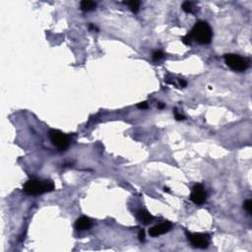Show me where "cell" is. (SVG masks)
Returning <instances> with one entry per match:
<instances>
[{
    "label": "cell",
    "mask_w": 252,
    "mask_h": 252,
    "mask_svg": "<svg viewBox=\"0 0 252 252\" xmlns=\"http://www.w3.org/2000/svg\"><path fill=\"white\" fill-rule=\"evenodd\" d=\"M54 189V184L51 180H41L32 178L28 180L24 185V192L29 195H41L50 192Z\"/></svg>",
    "instance_id": "cell-1"
},
{
    "label": "cell",
    "mask_w": 252,
    "mask_h": 252,
    "mask_svg": "<svg viewBox=\"0 0 252 252\" xmlns=\"http://www.w3.org/2000/svg\"><path fill=\"white\" fill-rule=\"evenodd\" d=\"M190 37L193 40H195L197 43L202 44H208L211 43L213 32L211 27L206 22H198L192 28V31L190 32Z\"/></svg>",
    "instance_id": "cell-2"
},
{
    "label": "cell",
    "mask_w": 252,
    "mask_h": 252,
    "mask_svg": "<svg viewBox=\"0 0 252 252\" xmlns=\"http://www.w3.org/2000/svg\"><path fill=\"white\" fill-rule=\"evenodd\" d=\"M225 62L231 69L238 72L245 71L249 67V61L237 54L228 53L225 55Z\"/></svg>",
    "instance_id": "cell-3"
},
{
    "label": "cell",
    "mask_w": 252,
    "mask_h": 252,
    "mask_svg": "<svg viewBox=\"0 0 252 252\" xmlns=\"http://www.w3.org/2000/svg\"><path fill=\"white\" fill-rule=\"evenodd\" d=\"M49 138L52 144L55 146L59 151H65L69 146V139L65 134H63L62 132L59 130H55V129H51L48 132Z\"/></svg>",
    "instance_id": "cell-4"
},
{
    "label": "cell",
    "mask_w": 252,
    "mask_h": 252,
    "mask_svg": "<svg viewBox=\"0 0 252 252\" xmlns=\"http://www.w3.org/2000/svg\"><path fill=\"white\" fill-rule=\"evenodd\" d=\"M188 239L193 246L200 249H205L209 245L208 237L203 234H188Z\"/></svg>",
    "instance_id": "cell-5"
},
{
    "label": "cell",
    "mask_w": 252,
    "mask_h": 252,
    "mask_svg": "<svg viewBox=\"0 0 252 252\" xmlns=\"http://www.w3.org/2000/svg\"><path fill=\"white\" fill-rule=\"evenodd\" d=\"M206 191L204 190V187H203L201 184H196V185L193 187V190L191 192V195H190V199H191L192 202H194L197 205H202L203 203L206 201Z\"/></svg>",
    "instance_id": "cell-6"
},
{
    "label": "cell",
    "mask_w": 252,
    "mask_h": 252,
    "mask_svg": "<svg viewBox=\"0 0 252 252\" xmlns=\"http://www.w3.org/2000/svg\"><path fill=\"white\" fill-rule=\"evenodd\" d=\"M172 225L169 222L161 223V224L157 225L152 228H150L149 229V234L153 237H159V235H161V234H166V232L169 231L170 229H172Z\"/></svg>",
    "instance_id": "cell-7"
},
{
    "label": "cell",
    "mask_w": 252,
    "mask_h": 252,
    "mask_svg": "<svg viewBox=\"0 0 252 252\" xmlns=\"http://www.w3.org/2000/svg\"><path fill=\"white\" fill-rule=\"evenodd\" d=\"M92 227V221L87 217H81L75 223V228L77 231H86Z\"/></svg>",
    "instance_id": "cell-8"
},
{
    "label": "cell",
    "mask_w": 252,
    "mask_h": 252,
    "mask_svg": "<svg viewBox=\"0 0 252 252\" xmlns=\"http://www.w3.org/2000/svg\"><path fill=\"white\" fill-rule=\"evenodd\" d=\"M137 219L144 225H149L150 223L154 220V217L149 212L145 211V210H139L137 213Z\"/></svg>",
    "instance_id": "cell-9"
},
{
    "label": "cell",
    "mask_w": 252,
    "mask_h": 252,
    "mask_svg": "<svg viewBox=\"0 0 252 252\" xmlns=\"http://www.w3.org/2000/svg\"><path fill=\"white\" fill-rule=\"evenodd\" d=\"M80 6L83 11L89 12V11H93L94 9H96L97 4L94 1H90V0H83V1L80 3Z\"/></svg>",
    "instance_id": "cell-10"
},
{
    "label": "cell",
    "mask_w": 252,
    "mask_h": 252,
    "mask_svg": "<svg viewBox=\"0 0 252 252\" xmlns=\"http://www.w3.org/2000/svg\"><path fill=\"white\" fill-rule=\"evenodd\" d=\"M126 4L129 6V8L131 9L132 12L136 13L139 10V7H140V2L139 1H129V2H125Z\"/></svg>",
    "instance_id": "cell-11"
},
{
    "label": "cell",
    "mask_w": 252,
    "mask_h": 252,
    "mask_svg": "<svg viewBox=\"0 0 252 252\" xmlns=\"http://www.w3.org/2000/svg\"><path fill=\"white\" fill-rule=\"evenodd\" d=\"M182 10L186 13H192L193 12V5L191 2L189 1H185L182 3Z\"/></svg>",
    "instance_id": "cell-12"
},
{
    "label": "cell",
    "mask_w": 252,
    "mask_h": 252,
    "mask_svg": "<svg viewBox=\"0 0 252 252\" xmlns=\"http://www.w3.org/2000/svg\"><path fill=\"white\" fill-rule=\"evenodd\" d=\"M243 207L247 211L248 214H251L252 213V201L251 200H246V201L243 203Z\"/></svg>",
    "instance_id": "cell-13"
},
{
    "label": "cell",
    "mask_w": 252,
    "mask_h": 252,
    "mask_svg": "<svg viewBox=\"0 0 252 252\" xmlns=\"http://www.w3.org/2000/svg\"><path fill=\"white\" fill-rule=\"evenodd\" d=\"M164 57V52L161 50H157L153 53V59L154 60H160Z\"/></svg>",
    "instance_id": "cell-14"
},
{
    "label": "cell",
    "mask_w": 252,
    "mask_h": 252,
    "mask_svg": "<svg viewBox=\"0 0 252 252\" xmlns=\"http://www.w3.org/2000/svg\"><path fill=\"white\" fill-rule=\"evenodd\" d=\"M173 112H174V116H175L176 120H184V119H185V117H184V116H183L182 114H180L179 112L177 111V109L174 108Z\"/></svg>",
    "instance_id": "cell-15"
},
{
    "label": "cell",
    "mask_w": 252,
    "mask_h": 252,
    "mask_svg": "<svg viewBox=\"0 0 252 252\" xmlns=\"http://www.w3.org/2000/svg\"><path fill=\"white\" fill-rule=\"evenodd\" d=\"M190 40H191V37H190V35H186L185 37L182 38V41L185 44H190Z\"/></svg>",
    "instance_id": "cell-16"
},
{
    "label": "cell",
    "mask_w": 252,
    "mask_h": 252,
    "mask_svg": "<svg viewBox=\"0 0 252 252\" xmlns=\"http://www.w3.org/2000/svg\"><path fill=\"white\" fill-rule=\"evenodd\" d=\"M137 108H140V109H146V108H148V103H147V102H140L137 105Z\"/></svg>",
    "instance_id": "cell-17"
},
{
    "label": "cell",
    "mask_w": 252,
    "mask_h": 252,
    "mask_svg": "<svg viewBox=\"0 0 252 252\" xmlns=\"http://www.w3.org/2000/svg\"><path fill=\"white\" fill-rule=\"evenodd\" d=\"M138 238L141 242L145 241V231H140V232H139V234H138Z\"/></svg>",
    "instance_id": "cell-18"
},
{
    "label": "cell",
    "mask_w": 252,
    "mask_h": 252,
    "mask_svg": "<svg viewBox=\"0 0 252 252\" xmlns=\"http://www.w3.org/2000/svg\"><path fill=\"white\" fill-rule=\"evenodd\" d=\"M89 28H90V30H93V31H98V28H97L96 26H94L93 24H90Z\"/></svg>",
    "instance_id": "cell-19"
},
{
    "label": "cell",
    "mask_w": 252,
    "mask_h": 252,
    "mask_svg": "<svg viewBox=\"0 0 252 252\" xmlns=\"http://www.w3.org/2000/svg\"><path fill=\"white\" fill-rule=\"evenodd\" d=\"M179 84H180V86H181V87H185L186 86V82L183 79L179 80Z\"/></svg>",
    "instance_id": "cell-20"
},
{
    "label": "cell",
    "mask_w": 252,
    "mask_h": 252,
    "mask_svg": "<svg viewBox=\"0 0 252 252\" xmlns=\"http://www.w3.org/2000/svg\"><path fill=\"white\" fill-rule=\"evenodd\" d=\"M158 106H159L160 108H163L164 106V103H159V105H158Z\"/></svg>",
    "instance_id": "cell-21"
},
{
    "label": "cell",
    "mask_w": 252,
    "mask_h": 252,
    "mask_svg": "<svg viewBox=\"0 0 252 252\" xmlns=\"http://www.w3.org/2000/svg\"><path fill=\"white\" fill-rule=\"evenodd\" d=\"M164 191H167V192H169V189L167 188V187H164Z\"/></svg>",
    "instance_id": "cell-22"
}]
</instances>
